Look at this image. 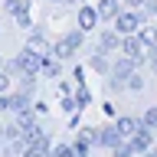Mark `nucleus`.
<instances>
[{
  "instance_id": "nucleus-5",
  "label": "nucleus",
  "mask_w": 157,
  "mask_h": 157,
  "mask_svg": "<svg viewBox=\"0 0 157 157\" xmlns=\"http://www.w3.org/2000/svg\"><path fill=\"white\" fill-rule=\"evenodd\" d=\"M29 105V95L26 92H17V95H10V92H0V111H7V115H17L20 108Z\"/></svg>"
},
{
  "instance_id": "nucleus-12",
  "label": "nucleus",
  "mask_w": 157,
  "mask_h": 157,
  "mask_svg": "<svg viewBox=\"0 0 157 157\" xmlns=\"http://www.w3.org/2000/svg\"><path fill=\"white\" fill-rule=\"evenodd\" d=\"M95 7H98V17L101 20H111V23H115L118 13H121V0H98Z\"/></svg>"
},
{
  "instance_id": "nucleus-4",
  "label": "nucleus",
  "mask_w": 157,
  "mask_h": 157,
  "mask_svg": "<svg viewBox=\"0 0 157 157\" xmlns=\"http://www.w3.org/2000/svg\"><path fill=\"white\" fill-rule=\"evenodd\" d=\"M121 52H124V56H131L137 62V66H141V62H147V46H144V39L137 36V33H131V36H124V43H121Z\"/></svg>"
},
{
  "instance_id": "nucleus-2",
  "label": "nucleus",
  "mask_w": 157,
  "mask_h": 157,
  "mask_svg": "<svg viewBox=\"0 0 157 157\" xmlns=\"http://www.w3.org/2000/svg\"><path fill=\"white\" fill-rule=\"evenodd\" d=\"M82 33H85V29H72V33H66V36H59L56 43H52V52H56L62 62L72 59L78 49H82Z\"/></svg>"
},
{
  "instance_id": "nucleus-17",
  "label": "nucleus",
  "mask_w": 157,
  "mask_h": 157,
  "mask_svg": "<svg viewBox=\"0 0 157 157\" xmlns=\"http://www.w3.org/2000/svg\"><path fill=\"white\" fill-rule=\"evenodd\" d=\"M137 36L144 39V46H147V56H151V49L157 46V33H154L151 26H141V29H137Z\"/></svg>"
},
{
  "instance_id": "nucleus-9",
  "label": "nucleus",
  "mask_w": 157,
  "mask_h": 157,
  "mask_svg": "<svg viewBox=\"0 0 157 157\" xmlns=\"http://www.w3.org/2000/svg\"><path fill=\"white\" fill-rule=\"evenodd\" d=\"M151 144H154V131L151 128H141L134 137H131V147H134V154H144V151H151Z\"/></svg>"
},
{
  "instance_id": "nucleus-19",
  "label": "nucleus",
  "mask_w": 157,
  "mask_h": 157,
  "mask_svg": "<svg viewBox=\"0 0 157 157\" xmlns=\"http://www.w3.org/2000/svg\"><path fill=\"white\" fill-rule=\"evenodd\" d=\"M141 121H144L151 131H157V108H147L144 115H141Z\"/></svg>"
},
{
  "instance_id": "nucleus-15",
  "label": "nucleus",
  "mask_w": 157,
  "mask_h": 157,
  "mask_svg": "<svg viewBox=\"0 0 157 157\" xmlns=\"http://www.w3.org/2000/svg\"><path fill=\"white\" fill-rule=\"evenodd\" d=\"M88 66H92V69H95V72H98V75H108V72H111V62H108V59H105V56H101V49H98V52H95V56H92V59H88Z\"/></svg>"
},
{
  "instance_id": "nucleus-20",
  "label": "nucleus",
  "mask_w": 157,
  "mask_h": 157,
  "mask_svg": "<svg viewBox=\"0 0 157 157\" xmlns=\"http://www.w3.org/2000/svg\"><path fill=\"white\" fill-rule=\"evenodd\" d=\"M115 157H134V147H131V141H121V144L115 147Z\"/></svg>"
},
{
  "instance_id": "nucleus-18",
  "label": "nucleus",
  "mask_w": 157,
  "mask_h": 157,
  "mask_svg": "<svg viewBox=\"0 0 157 157\" xmlns=\"http://www.w3.org/2000/svg\"><path fill=\"white\" fill-rule=\"evenodd\" d=\"M29 46L36 49V52H43V49H46V33H43V29H33V36H29Z\"/></svg>"
},
{
  "instance_id": "nucleus-22",
  "label": "nucleus",
  "mask_w": 157,
  "mask_h": 157,
  "mask_svg": "<svg viewBox=\"0 0 157 157\" xmlns=\"http://www.w3.org/2000/svg\"><path fill=\"white\" fill-rule=\"evenodd\" d=\"M128 88H131V92H141V88H144V78L137 75V72H131V78H128Z\"/></svg>"
},
{
  "instance_id": "nucleus-16",
  "label": "nucleus",
  "mask_w": 157,
  "mask_h": 157,
  "mask_svg": "<svg viewBox=\"0 0 157 157\" xmlns=\"http://www.w3.org/2000/svg\"><path fill=\"white\" fill-rule=\"evenodd\" d=\"M17 82H20V92L33 95V88H36V72H23V75H17Z\"/></svg>"
},
{
  "instance_id": "nucleus-13",
  "label": "nucleus",
  "mask_w": 157,
  "mask_h": 157,
  "mask_svg": "<svg viewBox=\"0 0 157 157\" xmlns=\"http://www.w3.org/2000/svg\"><path fill=\"white\" fill-rule=\"evenodd\" d=\"M43 75H49V78H59L62 75V59H52V56H43V69H39Z\"/></svg>"
},
{
  "instance_id": "nucleus-3",
  "label": "nucleus",
  "mask_w": 157,
  "mask_h": 157,
  "mask_svg": "<svg viewBox=\"0 0 157 157\" xmlns=\"http://www.w3.org/2000/svg\"><path fill=\"white\" fill-rule=\"evenodd\" d=\"M141 26H144V20H141V13H137L134 7H131V10H121L118 20H115V29L121 33V36H131V33H137Z\"/></svg>"
},
{
  "instance_id": "nucleus-8",
  "label": "nucleus",
  "mask_w": 157,
  "mask_h": 157,
  "mask_svg": "<svg viewBox=\"0 0 157 157\" xmlns=\"http://www.w3.org/2000/svg\"><path fill=\"white\" fill-rule=\"evenodd\" d=\"M98 137H101V147H108V151H115L121 141H128V137L118 131V124H111V128H98Z\"/></svg>"
},
{
  "instance_id": "nucleus-6",
  "label": "nucleus",
  "mask_w": 157,
  "mask_h": 157,
  "mask_svg": "<svg viewBox=\"0 0 157 157\" xmlns=\"http://www.w3.org/2000/svg\"><path fill=\"white\" fill-rule=\"evenodd\" d=\"M121 43H124V36L118 29H101L98 33V49L101 52H115V49H121Z\"/></svg>"
},
{
  "instance_id": "nucleus-21",
  "label": "nucleus",
  "mask_w": 157,
  "mask_h": 157,
  "mask_svg": "<svg viewBox=\"0 0 157 157\" xmlns=\"http://www.w3.org/2000/svg\"><path fill=\"white\" fill-rule=\"evenodd\" d=\"M7 13H13V17L26 13V10H23V0H7Z\"/></svg>"
},
{
  "instance_id": "nucleus-24",
  "label": "nucleus",
  "mask_w": 157,
  "mask_h": 157,
  "mask_svg": "<svg viewBox=\"0 0 157 157\" xmlns=\"http://www.w3.org/2000/svg\"><path fill=\"white\" fill-rule=\"evenodd\" d=\"M147 62H151V69H154V72H157V46L151 49V59H147Z\"/></svg>"
},
{
  "instance_id": "nucleus-14",
  "label": "nucleus",
  "mask_w": 157,
  "mask_h": 157,
  "mask_svg": "<svg viewBox=\"0 0 157 157\" xmlns=\"http://www.w3.org/2000/svg\"><path fill=\"white\" fill-rule=\"evenodd\" d=\"M78 144H85V147H101L98 128H82V131H78Z\"/></svg>"
},
{
  "instance_id": "nucleus-23",
  "label": "nucleus",
  "mask_w": 157,
  "mask_h": 157,
  "mask_svg": "<svg viewBox=\"0 0 157 157\" xmlns=\"http://www.w3.org/2000/svg\"><path fill=\"white\" fill-rule=\"evenodd\" d=\"M7 88H10V72L0 69V92H7Z\"/></svg>"
},
{
  "instance_id": "nucleus-11",
  "label": "nucleus",
  "mask_w": 157,
  "mask_h": 157,
  "mask_svg": "<svg viewBox=\"0 0 157 157\" xmlns=\"http://www.w3.org/2000/svg\"><path fill=\"white\" fill-rule=\"evenodd\" d=\"M98 20V7H78V29H95Z\"/></svg>"
},
{
  "instance_id": "nucleus-1",
  "label": "nucleus",
  "mask_w": 157,
  "mask_h": 157,
  "mask_svg": "<svg viewBox=\"0 0 157 157\" xmlns=\"http://www.w3.org/2000/svg\"><path fill=\"white\" fill-rule=\"evenodd\" d=\"M134 66H137V62H134L131 56H121L115 66H111V72H108V88H111V92H121V88H128V78H131Z\"/></svg>"
},
{
  "instance_id": "nucleus-27",
  "label": "nucleus",
  "mask_w": 157,
  "mask_h": 157,
  "mask_svg": "<svg viewBox=\"0 0 157 157\" xmlns=\"http://www.w3.org/2000/svg\"><path fill=\"white\" fill-rule=\"evenodd\" d=\"M52 3H59V0H52Z\"/></svg>"
},
{
  "instance_id": "nucleus-10",
  "label": "nucleus",
  "mask_w": 157,
  "mask_h": 157,
  "mask_svg": "<svg viewBox=\"0 0 157 157\" xmlns=\"http://www.w3.org/2000/svg\"><path fill=\"white\" fill-rule=\"evenodd\" d=\"M52 151H49V137H36V141H26V151H23V157H49Z\"/></svg>"
},
{
  "instance_id": "nucleus-26",
  "label": "nucleus",
  "mask_w": 157,
  "mask_h": 157,
  "mask_svg": "<svg viewBox=\"0 0 157 157\" xmlns=\"http://www.w3.org/2000/svg\"><path fill=\"white\" fill-rule=\"evenodd\" d=\"M0 69H7V62H3V56H0Z\"/></svg>"
},
{
  "instance_id": "nucleus-25",
  "label": "nucleus",
  "mask_w": 157,
  "mask_h": 157,
  "mask_svg": "<svg viewBox=\"0 0 157 157\" xmlns=\"http://www.w3.org/2000/svg\"><path fill=\"white\" fill-rule=\"evenodd\" d=\"M144 157H157V147H151V151H144Z\"/></svg>"
},
{
  "instance_id": "nucleus-7",
  "label": "nucleus",
  "mask_w": 157,
  "mask_h": 157,
  "mask_svg": "<svg viewBox=\"0 0 157 157\" xmlns=\"http://www.w3.org/2000/svg\"><path fill=\"white\" fill-rule=\"evenodd\" d=\"M115 124H118V131H121V134H124L128 141H131V137H134L137 131L144 128V121H141V118H134V115H121V118L115 121Z\"/></svg>"
}]
</instances>
